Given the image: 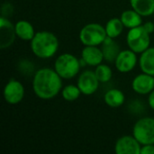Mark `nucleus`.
Returning <instances> with one entry per match:
<instances>
[{"label": "nucleus", "mask_w": 154, "mask_h": 154, "mask_svg": "<svg viewBox=\"0 0 154 154\" xmlns=\"http://www.w3.org/2000/svg\"><path fill=\"white\" fill-rule=\"evenodd\" d=\"M99 83L95 71L86 70L79 75L77 85L82 94L90 96L97 90Z\"/></svg>", "instance_id": "6e6552de"}, {"label": "nucleus", "mask_w": 154, "mask_h": 154, "mask_svg": "<svg viewBox=\"0 0 154 154\" xmlns=\"http://www.w3.org/2000/svg\"><path fill=\"white\" fill-rule=\"evenodd\" d=\"M132 88L137 94H150L154 89V76L144 72L137 75L132 82Z\"/></svg>", "instance_id": "f8f14e48"}, {"label": "nucleus", "mask_w": 154, "mask_h": 154, "mask_svg": "<svg viewBox=\"0 0 154 154\" xmlns=\"http://www.w3.org/2000/svg\"><path fill=\"white\" fill-rule=\"evenodd\" d=\"M125 94L121 90L116 88L108 90L104 97L105 103L108 106L113 108L121 106L125 103Z\"/></svg>", "instance_id": "6ab92c4d"}, {"label": "nucleus", "mask_w": 154, "mask_h": 154, "mask_svg": "<svg viewBox=\"0 0 154 154\" xmlns=\"http://www.w3.org/2000/svg\"><path fill=\"white\" fill-rule=\"evenodd\" d=\"M81 91L79 89V88L75 85H68L66 87H64L61 90V95L62 97L66 100V101H75L77 100L80 95H81Z\"/></svg>", "instance_id": "4be33fe9"}, {"label": "nucleus", "mask_w": 154, "mask_h": 154, "mask_svg": "<svg viewBox=\"0 0 154 154\" xmlns=\"http://www.w3.org/2000/svg\"><path fill=\"white\" fill-rule=\"evenodd\" d=\"M150 35L143 25L130 29L126 35V42L129 49L135 53L143 52L151 45Z\"/></svg>", "instance_id": "39448f33"}, {"label": "nucleus", "mask_w": 154, "mask_h": 154, "mask_svg": "<svg viewBox=\"0 0 154 154\" xmlns=\"http://www.w3.org/2000/svg\"><path fill=\"white\" fill-rule=\"evenodd\" d=\"M124 27H125V25L120 18L110 19L105 26L107 36L111 37L113 39H116L122 33Z\"/></svg>", "instance_id": "aec40b11"}, {"label": "nucleus", "mask_w": 154, "mask_h": 154, "mask_svg": "<svg viewBox=\"0 0 154 154\" xmlns=\"http://www.w3.org/2000/svg\"><path fill=\"white\" fill-rule=\"evenodd\" d=\"M139 65L143 72L154 76V47H149L141 53Z\"/></svg>", "instance_id": "2eb2a0df"}, {"label": "nucleus", "mask_w": 154, "mask_h": 154, "mask_svg": "<svg viewBox=\"0 0 154 154\" xmlns=\"http://www.w3.org/2000/svg\"><path fill=\"white\" fill-rule=\"evenodd\" d=\"M153 15H154V11H153Z\"/></svg>", "instance_id": "a878e982"}, {"label": "nucleus", "mask_w": 154, "mask_h": 154, "mask_svg": "<svg viewBox=\"0 0 154 154\" xmlns=\"http://www.w3.org/2000/svg\"><path fill=\"white\" fill-rule=\"evenodd\" d=\"M32 89L39 98L50 100L62 90V78L55 69L50 68L40 69L33 76Z\"/></svg>", "instance_id": "f257e3e1"}, {"label": "nucleus", "mask_w": 154, "mask_h": 154, "mask_svg": "<svg viewBox=\"0 0 154 154\" xmlns=\"http://www.w3.org/2000/svg\"><path fill=\"white\" fill-rule=\"evenodd\" d=\"M106 37V28L97 23L85 25L79 32V40L85 46H98Z\"/></svg>", "instance_id": "20e7f679"}, {"label": "nucleus", "mask_w": 154, "mask_h": 154, "mask_svg": "<svg viewBox=\"0 0 154 154\" xmlns=\"http://www.w3.org/2000/svg\"><path fill=\"white\" fill-rule=\"evenodd\" d=\"M143 26L146 30V32H149L150 34H152L154 32V23L152 22H147L144 24H143Z\"/></svg>", "instance_id": "b1692460"}, {"label": "nucleus", "mask_w": 154, "mask_h": 154, "mask_svg": "<svg viewBox=\"0 0 154 154\" xmlns=\"http://www.w3.org/2000/svg\"><path fill=\"white\" fill-rule=\"evenodd\" d=\"M137 53L132 50L121 51L116 59V67L118 71L122 73H127L132 71L137 63Z\"/></svg>", "instance_id": "9b49d317"}, {"label": "nucleus", "mask_w": 154, "mask_h": 154, "mask_svg": "<svg viewBox=\"0 0 154 154\" xmlns=\"http://www.w3.org/2000/svg\"><path fill=\"white\" fill-rule=\"evenodd\" d=\"M148 104L150 106V107L154 110V89L149 94V97H148Z\"/></svg>", "instance_id": "393cba45"}, {"label": "nucleus", "mask_w": 154, "mask_h": 154, "mask_svg": "<svg viewBox=\"0 0 154 154\" xmlns=\"http://www.w3.org/2000/svg\"><path fill=\"white\" fill-rule=\"evenodd\" d=\"M132 8L142 16L153 14L154 0H130Z\"/></svg>", "instance_id": "a211bd4d"}, {"label": "nucleus", "mask_w": 154, "mask_h": 154, "mask_svg": "<svg viewBox=\"0 0 154 154\" xmlns=\"http://www.w3.org/2000/svg\"><path fill=\"white\" fill-rule=\"evenodd\" d=\"M104 60L103 51L97 46H85L81 52V62L85 65L97 66Z\"/></svg>", "instance_id": "ddd939ff"}, {"label": "nucleus", "mask_w": 154, "mask_h": 154, "mask_svg": "<svg viewBox=\"0 0 154 154\" xmlns=\"http://www.w3.org/2000/svg\"><path fill=\"white\" fill-rule=\"evenodd\" d=\"M15 26L9 21L7 17L0 18V49L9 48L14 42L16 37Z\"/></svg>", "instance_id": "9d476101"}, {"label": "nucleus", "mask_w": 154, "mask_h": 154, "mask_svg": "<svg viewBox=\"0 0 154 154\" xmlns=\"http://www.w3.org/2000/svg\"><path fill=\"white\" fill-rule=\"evenodd\" d=\"M95 73H96L97 79L101 83L108 82L112 79V76H113V71H112L111 68L109 66H107L106 64H102V63L97 66V68L95 69Z\"/></svg>", "instance_id": "412c9836"}, {"label": "nucleus", "mask_w": 154, "mask_h": 154, "mask_svg": "<svg viewBox=\"0 0 154 154\" xmlns=\"http://www.w3.org/2000/svg\"><path fill=\"white\" fill-rule=\"evenodd\" d=\"M80 60L70 53L60 55L54 62V69L65 79H70L78 75L80 69Z\"/></svg>", "instance_id": "7ed1b4c3"}, {"label": "nucleus", "mask_w": 154, "mask_h": 154, "mask_svg": "<svg viewBox=\"0 0 154 154\" xmlns=\"http://www.w3.org/2000/svg\"><path fill=\"white\" fill-rule=\"evenodd\" d=\"M142 144L134 135H125L120 137L115 145L117 154H141Z\"/></svg>", "instance_id": "1a4fd4ad"}, {"label": "nucleus", "mask_w": 154, "mask_h": 154, "mask_svg": "<svg viewBox=\"0 0 154 154\" xmlns=\"http://www.w3.org/2000/svg\"><path fill=\"white\" fill-rule=\"evenodd\" d=\"M24 97V88L23 84L16 80L11 79L4 88V98L9 105L19 104Z\"/></svg>", "instance_id": "0eeeda50"}, {"label": "nucleus", "mask_w": 154, "mask_h": 154, "mask_svg": "<svg viewBox=\"0 0 154 154\" xmlns=\"http://www.w3.org/2000/svg\"><path fill=\"white\" fill-rule=\"evenodd\" d=\"M133 135L142 144H154V118L143 117L134 125Z\"/></svg>", "instance_id": "423d86ee"}, {"label": "nucleus", "mask_w": 154, "mask_h": 154, "mask_svg": "<svg viewBox=\"0 0 154 154\" xmlns=\"http://www.w3.org/2000/svg\"><path fill=\"white\" fill-rule=\"evenodd\" d=\"M15 32L17 37L23 41H32L35 35V31L32 23L25 20H20L15 24Z\"/></svg>", "instance_id": "dca6fc26"}, {"label": "nucleus", "mask_w": 154, "mask_h": 154, "mask_svg": "<svg viewBox=\"0 0 154 154\" xmlns=\"http://www.w3.org/2000/svg\"><path fill=\"white\" fill-rule=\"evenodd\" d=\"M141 154H154V144H145L141 148Z\"/></svg>", "instance_id": "5701e85b"}, {"label": "nucleus", "mask_w": 154, "mask_h": 154, "mask_svg": "<svg viewBox=\"0 0 154 154\" xmlns=\"http://www.w3.org/2000/svg\"><path fill=\"white\" fill-rule=\"evenodd\" d=\"M120 19L123 22L125 27H127L129 29L138 27V26L142 25V23H143L142 15L140 14H138L136 11H134V9L124 11L121 14Z\"/></svg>", "instance_id": "f3484780"}, {"label": "nucleus", "mask_w": 154, "mask_h": 154, "mask_svg": "<svg viewBox=\"0 0 154 154\" xmlns=\"http://www.w3.org/2000/svg\"><path fill=\"white\" fill-rule=\"evenodd\" d=\"M58 49L59 40L57 36L48 31L37 32L31 41V50L40 59L53 57L58 51Z\"/></svg>", "instance_id": "f03ea898"}, {"label": "nucleus", "mask_w": 154, "mask_h": 154, "mask_svg": "<svg viewBox=\"0 0 154 154\" xmlns=\"http://www.w3.org/2000/svg\"><path fill=\"white\" fill-rule=\"evenodd\" d=\"M102 51L104 55V60L109 62L116 61L120 51V47L117 42L111 37H106L102 43Z\"/></svg>", "instance_id": "4468645a"}]
</instances>
